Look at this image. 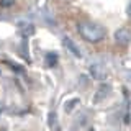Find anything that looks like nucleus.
Returning <instances> with one entry per match:
<instances>
[{
    "instance_id": "nucleus-1",
    "label": "nucleus",
    "mask_w": 131,
    "mask_h": 131,
    "mask_svg": "<svg viewBox=\"0 0 131 131\" xmlns=\"http://www.w3.org/2000/svg\"><path fill=\"white\" fill-rule=\"evenodd\" d=\"M77 30H79V35L89 43H98L105 38V30L103 26L93 23V21H80L77 25Z\"/></svg>"
},
{
    "instance_id": "nucleus-2",
    "label": "nucleus",
    "mask_w": 131,
    "mask_h": 131,
    "mask_svg": "<svg viewBox=\"0 0 131 131\" xmlns=\"http://www.w3.org/2000/svg\"><path fill=\"white\" fill-rule=\"evenodd\" d=\"M131 39V33L126 28H120V30L115 31V41L120 44H128Z\"/></svg>"
},
{
    "instance_id": "nucleus-3",
    "label": "nucleus",
    "mask_w": 131,
    "mask_h": 131,
    "mask_svg": "<svg viewBox=\"0 0 131 131\" xmlns=\"http://www.w3.org/2000/svg\"><path fill=\"white\" fill-rule=\"evenodd\" d=\"M90 74H92V77L95 80H103L105 77H106V74H105V71H103V67H102L100 64H92L90 66Z\"/></svg>"
},
{
    "instance_id": "nucleus-4",
    "label": "nucleus",
    "mask_w": 131,
    "mask_h": 131,
    "mask_svg": "<svg viewBox=\"0 0 131 131\" xmlns=\"http://www.w3.org/2000/svg\"><path fill=\"white\" fill-rule=\"evenodd\" d=\"M62 41H64V46L67 48V49H69V51H71V52H72V54L75 56V57H80V56H82V54H80V49H79V48L75 46V44L72 43V41H71V38L64 36V38H62Z\"/></svg>"
},
{
    "instance_id": "nucleus-5",
    "label": "nucleus",
    "mask_w": 131,
    "mask_h": 131,
    "mask_svg": "<svg viewBox=\"0 0 131 131\" xmlns=\"http://www.w3.org/2000/svg\"><path fill=\"white\" fill-rule=\"evenodd\" d=\"M110 92H112V87H110L108 84H102L100 85V89L97 90V97H95V100L98 102L100 98H106L110 95Z\"/></svg>"
},
{
    "instance_id": "nucleus-6",
    "label": "nucleus",
    "mask_w": 131,
    "mask_h": 131,
    "mask_svg": "<svg viewBox=\"0 0 131 131\" xmlns=\"http://www.w3.org/2000/svg\"><path fill=\"white\" fill-rule=\"evenodd\" d=\"M48 123H49V126H51V129H52V131H59V125H57V115H56L54 112L49 113V116H48Z\"/></svg>"
},
{
    "instance_id": "nucleus-7",
    "label": "nucleus",
    "mask_w": 131,
    "mask_h": 131,
    "mask_svg": "<svg viewBox=\"0 0 131 131\" xmlns=\"http://www.w3.org/2000/svg\"><path fill=\"white\" fill-rule=\"evenodd\" d=\"M77 105H79V98H71V100L64 105V108H66V112H67V113H71L72 110H74V106H77Z\"/></svg>"
},
{
    "instance_id": "nucleus-8",
    "label": "nucleus",
    "mask_w": 131,
    "mask_h": 131,
    "mask_svg": "<svg viewBox=\"0 0 131 131\" xmlns=\"http://www.w3.org/2000/svg\"><path fill=\"white\" fill-rule=\"evenodd\" d=\"M21 31L25 33L26 36H31L33 33H35V26L30 23H21Z\"/></svg>"
},
{
    "instance_id": "nucleus-9",
    "label": "nucleus",
    "mask_w": 131,
    "mask_h": 131,
    "mask_svg": "<svg viewBox=\"0 0 131 131\" xmlns=\"http://www.w3.org/2000/svg\"><path fill=\"white\" fill-rule=\"evenodd\" d=\"M46 62H48V66H51V67H54V66L57 64V56L54 54V52H51V54H48V56H46Z\"/></svg>"
},
{
    "instance_id": "nucleus-10",
    "label": "nucleus",
    "mask_w": 131,
    "mask_h": 131,
    "mask_svg": "<svg viewBox=\"0 0 131 131\" xmlns=\"http://www.w3.org/2000/svg\"><path fill=\"white\" fill-rule=\"evenodd\" d=\"M13 3H15V0H0V7L2 8H10V7H13Z\"/></svg>"
},
{
    "instance_id": "nucleus-11",
    "label": "nucleus",
    "mask_w": 131,
    "mask_h": 131,
    "mask_svg": "<svg viewBox=\"0 0 131 131\" xmlns=\"http://www.w3.org/2000/svg\"><path fill=\"white\" fill-rule=\"evenodd\" d=\"M126 12H128V15L131 16V3H129V5H128V8H126Z\"/></svg>"
}]
</instances>
